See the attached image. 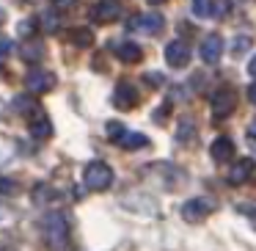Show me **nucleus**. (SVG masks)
Wrapping results in <instances>:
<instances>
[{"label": "nucleus", "mask_w": 256, "mask_h": 251, "mask_svg": "<svg viewBox=\"0 0 256 251\" xmlns=\"http://www.w3.org/2000/svg\"><path fill=\"white\" fill-rule=\"evenodd\" d=\"M42 232H44V243L50 245L52 251L66 248V243H69V221H66L64 212H58V210L47 212V215L42 218Z\"/></svg>", "instance_id": "f257e3e1"}, {"label": "nucleus", "mask_w": 256, "mask_h": 251, "mask_svg": "<svg viewBox=\"0 0 256 251\" xmlns=\"http://www.w3.org/2000/svg\"><path fill=\"white\" fill-rule=\"evenodd\" d=\"M83 179H86V188L91 190H105L113 185V168L108 166L105 160H91L83 171Z\"/></svg>", "instance_id": "f03ea898"}, {"label": "nucleus", "mask_w": 256, "mask_h": 251, "mask_svg": "<svg viewBox=\"0 0 256 251\" xmlns=\"http://www.w3.org/2000/svg\"><path fill=\"white\" fill-rule=\"evenodd\" d=\"M215 207H218L215 199H210V196H196V199H190L182 204V218L188 223H198V221H204Z\"/></svg>", "instance_id": "7ed1b4c3"}, {"label": "nucleus", "mask_w": 256, "mask_h": 251, "mask_svg": "<svg viewBox=\"0 0 256 251\" xmlns=\"http://www.w3.org/2000/svg\"><path fill=\"white\" fill-rule=\"evenodd\" d=\"M234 108H237V91L232 89V86H223V89H218L215 94H212V116L215 119H226L234 113Z\"/></svg>", "instance_id": "20e7f679"}, {"label": "nucleus", "mask_w": 256, "mask_h": 251, "mask_svg": "<svg viewBox=\"0 0 256 251\" xmlns=\"http://www.w3.org/2000/svg\"><path fill=\"white\" fill-rule=\"evenodd\" d=\"M140 94H138V86L132 80H118L116 83V91H113V102H116L118 111H132L138 105Z\"/></svg>", "instance_id": "39448f33"}, {"label": "nucleus", "mask_w": 256, "mask_h": 251, "mask_svg": "<svg viewBox=\"0 0 256 251\" xmlns=\"http://www.w3.org/2000/svg\"><path fill=\"white\" fill-rule=\"evenodd\" d=\"M166 20L160 14H135V17L127 20V31L132 34H160Z\"/></svg>", "instance_id": "423d86ee"}, {"label": "nucleus", "mask_w": 256, "mask_h": 251, "mask_svg": "<svg viewBox=\"0 0 256 251\" xmlns=\"http://www.w3.org/2000/svg\"><path fill=\"white\" fill-rule=\"evenodd\" d=\"M25 86H28L30 94H47V91L56 89V75L47 72V69H30L28 78H25Z\"/></svg>", "instance_id": "0eeeda50"}, {"label": "nucleus", "mask_w": 256, "mask_h": 251, "mask_svg": "<svg viewBox=\"0 0 256 251\" xmlns=\"http://www.w3.org/2000/svg\"><path fill=\"white\" fill-rule=\"evenodd\" d=\"M254 171H256L254 157H240V160L232 166V171L226 174V179H228V185H245L250 177H254Z\"/></svg>", "instance_id": "6e6552de"}, {"label": "nucleus", "mask_w": 256, "mask_h": 251, "mask_svg": "<svg viewBox=\"0 0 256 251\" xmlns=\"http://www.w3.org/2000/svg\"><path fill=\"white\" fill-rule=\"evenodd\" d=\"M220 53H223V39L218 34H210V36H204L201 39V47H198V56H201V61L204 64H218L220 61Z\"/></svg>", "instance_id": "1a4fd4ad"}, {"label": "nucleus", "mask_w": 256, "mask_h": 251, "mask_svg": "<svg viewBox=\"0 0 256 251\" xmlns=\"http://www.w3.org/2000/svg\"><path fill=\"white\" fill-rule=\"evenodd\" d=\"M166 61H168V67H174V69L188 67V61H190V47L184 45L182 39L171 42V45L166 47Z\"/></svg>", "instance_id": "9d476101"}, {"label": "nucleus", "mask_w": 256, "mask_h": 251, "mask_svg": "<svg viewBox=\"0 0 256 251\" xmlns=\"http://www.w3.org/2000/svg\"><path fill=\"white\" fill-rule=\"evenodd\" d=\"M91 17L96 23H113L116 17H122V3L118 0H100L94 9H91Z\"/></svg>", "instance_id": "9b49d317"}, {"label": "nucleus", "mask_w": 256, "mask_h": 251, "mask_svg": "<svg viewBox=\"0 0 256 251\" xmlns=\"http://www.w3.org/2000/svg\"><path fill=\"white\" fill-rule=\"evenodd\" d=\"M113 53L118 56V61H124V64H138L140 58H144V50H140L135 42H130V39H122V42H113Z\"/></svg>", "instance_id": "f8f14e48"}, {"label": "nucleus", "mask_w": 256, "mask_h": 251, "mask_svg": "<svg viewBox=\"0 0 256 251\" xmlns=\"http://www.w3.org/2000/svg\"><path fill=\"white\" fill-rule=\"evenodd\" d=\"M210 155H212V160H215V163L232 160V157H234V141L226 138V135L215 138V141H212V146H210Z\"/></svg>", "instance_id": "ddd939ff"}, {"label": "nucleus", "mask_w": 256, "mask_h": 251, "mask_svg": "<svg viewBox=\"0 0 256 251\" xmlns=\"http://www.w3.org/2000/svg\"><path fill=\"white\" fill-rule=\"evenodd\" d=\"M42 56H44V45H42L39 39H28V42L20 45V58H22L25 64H36Z\"/></svg>", "instance_id": "4468645a"}, {"label": "nucleus", "mask_w": 256, "mask_h": 251, "mask_svg": "<svg viewBox=\"0 0 256 251\" xmlns=\"http://www.w3.org/2000/svg\"><path fill=\"white\" fill-rule=\"evenodd\" d=\"M30 135L39 138V141H44V138L52 135V124H50V119H47L42 111L36 113V116H30Z\"/></svg>", "instance_id": "2eb2a0df"}, {"label": "nucleus", "mask_w": 256, "mask_h": 251, "mask_svg": "<svg viewBox=\"0 0 256 251\" xmlns=\"http://www.w3.org/2000/svg\"><path fill=\"white\" fill-rule=\"evenodd\" d=\"M12 111L20 113V116H36V113H39V105H36V100L30 94H20V97H14Z\"/></svg>", "instance_id": "dca6fc26"}, {"label": "nucleus", "mask_w": 256, "mask_h": 251, "mask_svg": "<svg viewBox=\"0 0 256 251\" xmlns=\"http://www.w3.org/2000/svg\"><path fill=\"white\" fill-rule=\"evenodd\" d=\"M34 201H36V204H52V201H58L56 188H50L47 182H39L34 188Z\"/></svg>", "instance_id": "f3484780"}, {"label": "nucleus", "mask_w": 256, "mask_h": 251, "mask_svg": "<svg viewBox=\"0 0 256 251\" xmlns=\"http://www.w3.org/2000/svg\"><path fill=\"white\" fill-rule=\"evenodd\" d=\"M118 146H124V149H144V146H149V138H146L144 133H130L127 130V135H124L122 141H118Z\"/></svg>", "instance_id": "a211bd4d"}, {"label": "nucleus", "mask_w": 256, "mask_h": 251, "mask_svg": "<svg viewBox=\"0 0 256 251\" xmlns=\"http://www.w3.org/2000/svg\"><path fill=\"white\" fill-rule=\"evenodd\" d=\"M69 39H72L74 47H91L94 34H91V28H72L69 31Z\"/></svg>", "instance_id": "6ab92c4d"}, {"label": "nucleus", "mask_w": 256, "mask_h": 251, "mask_svg": "<svg viewBox=\"0 0 256 251\" xmlns=\"http://www.w3.org/2000/svg\"><path fill=\"white\" fill-rule=\"evenodd\" d=\"M36 20H39V25L47 31V34H56V31L61 28V17H58L56 12H44L42 17H36Z\"/></svg>", "instance_id": "aec40b11"}, {"label": "nucleus", "mask_w": 256, "mask_h": 251, "mask_svg": "<svg viewBox=\"0 0 256 251\" xmlns=\"http://www.w3.org/2000/svg\"><path fill=\"white\" fill-rule=\"evenodd\" d=\"M193 14L196 17H215V0H193Z\"/></svg>", "instance_id": "412c9836"}, {"label": "nucleus", "mask_w": 256, "mask_h": 251, "mask_svg": "<svg viewBox=\"0 0 256 251\" xmlns=\"http://www.w3.org/2000/svg\"><path fill=\"white\" fill-rule=\"evenodd\" d=\"M36 31H39V20H22V23L17 25V34L22 36L25 42H28V39H36V36H34Z\"/></svg>", "instance_id": "4be33fe9"}, {"label": "nucleus", "mask_w": 256, "mask_h": 251, "mask_svg": "<svg viewBox=\"0 0 256 251\" xmlns=\"http://www.w3.org/2000/svg\"><path fill=\"white\" fill-rule=\"evenodd\" d=\"M105 135H108L110 141H116V144H118V141L127 135V127H124L122 122H108V124H105Z\"/></svg>", "instance_id": "5701e85b"}, {"label": "nucleus", "mask_w": 256, "mask_h": 251, "mask_svg": "<svg viewBox=\"0 0 256 251\" xmlns=\"http://www.w3.org/2000/svg\"><path fill=\"white\" fill-rule=\"evenodd\" d=\"M144 80L152 86V89H160V86H166V75H162V72H146Z\"/></svg>", "instance_id": "b1692460"}, {"label": "nucleus", "mask_w": 256, "mask_h": 251, "mask_svg": "<svg viewBox=\"0 0 256 251\" xmlns=\"http://www.w3.org/2000/svg\"><path fill=\"white\" fill-rule=\"evenodd\" d=\"M193 135H196V130H193V122H190V119H184V124H182V130L176 133V138H179V141H190Z\"/></svg>", "instance_id": "393cba45"}, {"label": "nucleus", "mask_w": 256, "mask_h": 251, "mask_svg": "<svg viewBox=\"0 0 256 251\" xmlns=\"http://www.w3.org/2000/svg\"><path fill=\"white\" fill-rule=\"evenodd\" d=\"M0 193H3V196L17 193V182H14V179H8V177H0Z\"/></svg>", "instance_id": "a878e982"}, {"label": "nucleus", "mask_w": 256, "mask_h": 251, "mask_svg": "<svg viewBox=\"0 0 256 251\" xmlns=\"http://www.w3.org/2000/svg\"><path fill=\"white\" fill-rule=\"evenodd\" d=\"M237 210H240V212H242V215H245V218H248V221H250V223H254V229H256V207H254V204H240V207H237Z\"/></svg>", "instance_id": "bb28decb"}, {"label": "nucleus", "mask_w": 256, "mask_h": 251, "mask_svg": "<svg viewBox=\"0 0 256 251\" xmlns=\"http://www.w3.org/2000/svg\"><path fill=\"white\" fill-rule=\"evenodd\" d=\"M52 3V12H66V9H72L78 0H50Z\"/></svg>", "instance_id": "cd10ccee"}, {"label": "nucleus", "mask_w": 256, "mask_h": 251, "mask_svg": "<svg viewBox=\"0 0 256 251\" xmlns=\"http://www.w3.org/2000/svg\"><path fill=\"white\" fill-rule=\"evenodd\" d=\"M245 47H250V36H237V45H234V53H242Z\"/></svg>", "instance_id": "c85d7f7f"}, {"label": "nucleus", "mask_w": 256, "mask_h": 251, "mask_svg": "<svg viewBox=\"0 0 256 251\" xmlns=\"http://www.w3.org/2000/svg\"><path fill=\"white\" fill-rule=\"evenodd\" d=\"M8 53H12V42H8L6 36H0V58H6Z\"/></svg>", "instance_id": "c756f323"}, {"label": "nucleus", "mask_w": 256, "mask_h": 251, "mask_svg": "<svg viewBox=\"0 0 256 251\" xmlns=\"http://www.w3.org/2000/svg\"><path fill=\"white\" fill-rule=\"evenodd\" d=\"M248 75H254V78H256V56L248 61Z\"/></svg>", "instance_id": "7c9ffc66"}, {"label": "nucleus", "mask_w": 256, "mask_h": 251, "mask_svg": "<svg viewBox=\"0 0 256 251\" xmlns=\"http://www.w3.org/2000/svg\"><path fill=\"white\" fill-rule=\"evenodd\" d=\"M248 100H250V102H254V105H256V83H254V86H250V89H248Z\"/></svg>", "instance_id": "2f4dec72"}, {"label": "nucleus", "mask_w": 256, "mask_h": 251, "mask_svg": "<svg viewBox=\"0 0 256 251\" xmlns=\"http://www.w3.org/2000/svg\"><path fill=\"white\" fill-rule=\"evenodd\" d=\"M248 133H250V135H256V119L250 122V130H248Z\"/></svg>", "instance_id": "473e14b6"}, {"label": "nucleus", "mask_w": 256, "mask_h": 251, "mask_svg": "<svg viewBox=\"0 0 256 251\" xmlns=\"http://www.w3.org/2000/svg\"><path fill=\"white\" fill-rule=\"evenodd\" d=\"M6 23V12H3V9H0V25Z\"/></svg>", "instance_id": "72a5a7b5"}, {"label": "nucleus", "mask_w": 256, "mask_h": 251, "mask_svg": "<svg viewBox=\"0 0 256 251\" xmlns=\"http://www.w3.org/2000/svg\"><path fill=\"white\" fill-rule=\"evenodd\" d=\"M3 215H6V210H3V207H0V223H3Z\"/></svg>", "instance_id": "f704fd0d"}, {"label": "nucleus", "mask_w": 256, "mask_h": 251, "mask_svg": "<svg viewBox=\"0 0 256 251\" xmlns=\"http://www.w3.org/2000/svg\"><path fill=\"white\" fill-rule=\"evenodd\" d=\"M149 3H152V6H157V3H162V0H149Z\"/></svg>", "instance_id": "c9c22d12"}]
</instances>
